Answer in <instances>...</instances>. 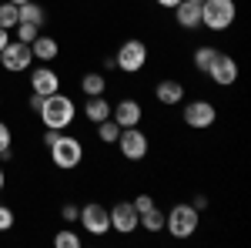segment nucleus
<instances>
[{
    "label": "nucleus",
    "instance_id": "aec40b11",
    "mask_svg": "<svg viewBox=\"0 0 251 248\" xmlns=\"http://www.w3.org/2000/svg\"><path fill=\"white\" fill-rule=\"evenodd\" d=\"M137 228H144L148 235H157V231H164V211L151 205L148 211H141V218H137Z\"/></svg>",
    "mask_w": 251,
    "mask_h": 248
},
{
    "label": "nucleus",
    "instance_id": "9b49d317",
    "mask_svg": "<svg viewBox=\"0 0 251 248\" xmlns=\"http://www.w3.org/2000/svg\"><path fill=\"white\" fill-rule=\"evenodd\" d=\"M238 74H241V71H238V60H234L231 54H218L214 64L208 67V77H211L218 87H234V84H238Z\"/></svg>",
    "mask_w": 251,
    "mask_h": 248
},
{
    "label": "nucleus",
    "instance_id": "ddd939ff",
    "mask_svg": "<svg viewBox=\"0 0 251 248\" xmlns=\"http://www.w3.org/2000/svg\"><path fill=\"white\" fill-rule=\"evenodd\" d=\"M30 91H34V94H40V97L60 91V74L54 71V67H47V64L34 67V71H30Z\"/></svg>",
    "mask_w": 251,
    "mask_h": 248
},
{
    "label": "nucleus",
    "instance_id": "dca6fc26",
    "mask_svg": "<svg viewBox=\"0 0 251 248\" xmlns=\"http://www.w3.org/2000/svg\"><path fill=\"white\" fill-rule=\"evenodd\" d=\"M30 54H34V60H40V64L57 60V54H60L57 37H50V34H37V37L30 40Z\"/></svg>",
    "mask_w": 251,
    "mask_h": 248
},
{
    "label": "nucleus",
    "instance_id": "0eeeda50",
    "mask_svg": "<svg viewBox=\"0 0 251 248\" xmlns=\"http://www.w3.org/2000/svg\"><path fill=\"white\" fill-rule=\"evenodd\" d=\"M181 121H184L191 131H208V128H214V121H218V108H214L211 101H204V97H198V101H184V108H181Z\"/></svg>",
    "mask_w": 251,
    "mask_h": 248
},
{
    "label": "nucleus",
    "instance_id": "7c9ffc66",
    "mask_svg": "<svg viewBox=\"0 0 251 248\" xmlns=\"http://www.w3.org/2000/svg\"><path fill=\"white\" fill-rule=\"evenodd\" d=\"M154 3H157V7H164V10H174L181 0H154Z\"/></svg>",
    "mask_w": 251,
    "mask_h": 248
},
{
    "label": "nucleus",
    "instance_id": "c756f323",
    "mask_svg": "<svg viewBox=\"0 0 251 248\" xmlns=\"http://www.w3.org/2000/svg\"><path fill=\"white\" fill-rule=\"evenodd\" d=\"M191 205H194L198 211H204V208H208V198H204V194H194V201H191Z\"/></svg>",
    "mask_w": 251,
    "mask_h": 248
},
{
    "label": "nucleus",
    "instance_id": "72a5a7b5",
    "mask_svg": "<svg viewBox=\"0 0 251 248\" xmlns=\"http://www.w3.org/2000/svg\"><path fill=\"white\" fill-rule=\"evenodd\" d=\"M3 185H7V174H3V165H0V191H3Z\"/></svg>",
    "mask_w": 251,
    "mask_h": 248
},
{
    "label": "nucleus",
    "instance_id": "cd10ccee",
    "mask_svg": "<svg viewBox=\"0 0 251 248\" xmlns=\"http://www.w3.org/2000/svg\"><path fill=\"white\" fill-rule=\"evenodd\" d=\"M10 144H14V131H10V124L0 121V151H7Z\"/></svg>",
    "mask_w": 251,
    "mask_h": 248
},
{
    "label": "nucleus",
    "instance_id": "c85d7f7f",
    "mask_svg": "<svg viewBox=\"0 0 251 248\" xmlns=\"http://www.w3.org/2000/svg\"><path fill=\"white\" fill-rule=\"evenodd\" d=\"M131 205H134V208H137V215H141V211H148V208H151V205H154V198H151V194L144 191V194H137V198H134V201H131Z\"/></svg>",
    "mask_w": 251,
    "mask_h": 248
},
{
    "label": "nucleus",
    "instance_id": "393cba45",
    "mask_svg": "<svg viewBox=\"0 0 251 248\" xmlns=\"http://www.w3.org/2000/svg\"><path fill=\"white\" fill-rule=\"evenodd\" d=\"M14 30H17V40H20V44H30V40L40 34V27H34V24H24V20H17V27H14Z\"/></svg>",
    "mask_w": 251,
    "mask_h": 248
},
{
    "label": "nucleus",
    "instance_id": "6e6552de",
    "mask_svg": "<svg viewBox=\"0 0 251 248\" xmlns=\"http://www.w3.org/2000/svg\"><path fill=\"white\" fill-rule=\"evenodd\" d=\"M77 225L87 231V235H94V238H104V235L111 231V211L104 208L100 201H87V205L80 208Z\"/></svg>",
    "mask_w": 251,
    "mask_h": 248
},
{
    "label": "nucleus",
    "instance_id": "bb28decb",
    "mask_svg": "<svg viewBox=\"0 0 251 248\" xmlns=\"http://www.w3.org/2000/svg\"><path fill=\"white\" fill-rule=\"evenodd\" d=\"M60 218H64L67 225H74V221H77V218H80V208H77V205H74V201H67V205L60 208Z\"/></svg>",
    "mask_w": 251,
    "mask_h": 248
},
{
    "label": "nucleus",
    "instance_id": "f3484780",
    "mask_svg": "<svg viewBox=\"0 0 251 248\" xmlns=\"http://www.w3.org/2000/svg\"><path fill=\"white\" fill-rule=\"evenodd\" d=\"M84 117H87L91 124H100V121H107V117H111V101H107L104 94L87 97V104H84Z\"/></svg>",
    "mask_w": 251,
    "mask_h": 248
},
{
    "label": "nucleus",
    "instance_id": "e433bc0d",
    "mask_svg": "<svg viewBox=\"0 0 251 248\" xmlns=\"http://www.w3.org/2000/svg\"><path fill=\"white\" fill-rule=\"evenodd\" d=\"M198 3H201V0H198Z\"/></svg>",
    "mask_w": 251,
    "mask_h": 248
},
{
    "label": "nucleus",
    "instance_id": "6ab92c4d",
    "mask_svg": "<svg viewBox=\"0 0 251 248\" xmlns=\"http://www.w3.org/2000/svg\"><path fill=\"white\" fill-rule=\"evenodd\" d=\"M17 17L24 20V24L44 27V24H47V10H44V3H37V0H27V3H20V7H17Z\"/></svg>",
    "mask_w": 251,
    "mask_h": 248
},
{
    "label": "nucleus",
    "instance_id": "39448f33",
    "mask_svg": "<svg viewBox=\"0 0 251 248\" xmlns=\"http://www.w3.org/2000/svg\"><path fill=\"white\" fill-rule=\"evenodd\" d=\"M148 57H151L148 44H144L141 37H131V40H124V44L117 47L114 67L121 71V74H141V71L148 67Z\"/></svg>",
    "mask_w": 251,
    "mask_h": 248
},
{
    "label": "nucleus",
    "instance_id": "a211bd4d",
    "mask_svg": "<svg viewBox=\"0 0 251 248\" xmlns=\"http://www.w3.org/2000/svg\"><path fill=\"white\" fill-rule=\"evenodd\" d=\"M107 91V74L104 71H87V74L80 77V94L84 97H97Z\"/></svg>",
    "mask_w": 251,
    "mask_h": 248
},
{
    "label": "nucleus",
    "instance_id": "412c9836",
    "mask_svg": "<svg viewBox=\"0 0 251 248\" xmlns=\"http://www.w3.org/2000/svg\"><path fill=\"white\" fill-rule=\"evenodd\" d=\"M218 54H221V51H214V47H194V57H191L194 71H198V74H208V67L214 64Z\"/></svg>",
    "mask_w": 251,
    "mask_h": 248
},
{
    "label": "nucleus",
    "instance_id": "f257e3e1",
    "mask_svg": "<svg viewBox=\"0 0 251 248\" xmlns=\"http://www.w3.org/2000/svg\"><path fill=\"white\" fill-rule=\"evenodd\" d=\"M37 117L44 128H54V131H67L74 121H77V104H74V97L64 94V91H54V94H47L40 101L37 108Z\"/></svg>",
    "mask_w": 251,
    "mask_h": 248
},
{
    "label": "nucleus",
    "instance_id": "1a4fd4ad",
    "mask_svg": "<svg viewBox=\"0 0 251 248\" xmlns=\"http://www.w3.org/2000/svg\"><path fill=\"white\" fill-rule=\"evenodd\" d=\"M34 64V54H30V44H20V40H10L3 51H0V67L7 74H24L30 71Z\"/></svg>",
    "mask_w": 251,
    "mask_h": 248
},
{
    "label": "nucleus",
    "instance_id": "a878e982",
    "mask_svg": "<svg viewBox=\"0 0 251 248\" xmlns=\"http://www.w3.org/2000/svg\"><path fill=\"white\" fill-rule=\"evenodd\" d=\"M17 225V215H14V208L10 205H0V231H10Z\"/></svg>",
    "mask_w": 251,
    "mask_h": 248
},
{
    "label": "nucleus",
    "instance_id": "2f4dec72",
    "mask_svg": "<svg viewBox=\"0 0 251 248\" xmlns=\"http://www.w3.org/2000/svg\"><path fill=\"white\" fill-rule=\"evenodd\" d=\"M7 44H10V30H3V27H0V51H3Z\"/></svg>",
    "mask_w": 251,
    "mask_h": 248
},
{
    "label": "nucleus",
    "instance_id": "5701e85b",
    "mask_svg": "<svg viewBox=\"0 0 251 248\" xmlns=\"http://www.w3.org/2000/svg\"><path fill=\"white\" fill-rule=\"evenodd\" d=\"M17 3H10V0H3V3H0V27H3V30H14V27H17Z\"/></svg>",
    "mask_w": 251,
    "mask_h": 248
},
{
    "label": "nucleus",
    "instance_id": "c9c22d12",
    "mask_svg": "<svg viewBox=\"0 0 251 248\" xmlns=\"http://www.w3.org/2000/svg\"><path fill=\"white\" fill-rule=\"evenodd\" d=\"M0 108H3V97H0Z\"/></svg>",
    "mask_w": 251,
    "mask_h": 248
},
{
    "label": "nucleus",
    "instance_id": "9d476101",
    "mask_svg": "<svg viewBox=\"0 0 251 248\" xmlns=\"http://www.w3.org/2000/svg\"><path fill=\"white\" fill-rule=\"evenodd\" d=\"M107 211H111V231H117V235H134L137 231V218H141V215H137V208L131 201L121 198V201L111 205Z\"/></svg>",
    "mask_w": 251,
    "mask_h": 248
},
{
    "label": "nucleus",
    "instance_id": "f8f14e48",
    "mask_svg": "<svg viewBox=\"0 0 251 248\" xmlns=\"http://www.w3.org/2000/svg\"><path fill=\"white\" fill-rule=\"evenodd\" d=\"M111 117L117 121V128H137L141 117H144V108L134 97H121L117 104H111Z\"/></svg>",
    "mask_w": 251,
    "mask_h": 248
},
{
    "label": "nucleus",
    "instance_id": "4be33fe9",
    "mask_svg": "<svg viewBox=\"0 0 251 248\" xmlns=\"http://www.w3.org/2000/svg\"><path fill=\"white\" fill-rule=\"evenodd\" d=\"M94 131H97V141H100V144H114V141H117V134H121V128H117V121H114V117H107V121L94 124Z\"/></svg>",
    "mask_w": 251,
    "mask_h": 248
},
{
    "label": "nucleus",
    "instance_id": "20e7f679",
    "mask_svg": "<svg viewBox=\"0 0 251 248\" xmlns=\"http://www.w3.org/2000/svg\"><path fill=\"white\" fill-rule=\"evenodd\" d=\"M234 20H238V3L234 0H201V27L221 34Z\"/></svg>",
    "mask_w": 251,
    "mask_h": 248
},
{
    "label": "nucleus",
    "instance_id": "f03ea898",
    "mask_svg": "<svg viewBox=\"0 0 251 248\" xmlns=\"http://www.w3.org/2000/svg\"><path fill=\"white\" fill-rule=\"evenodd\" d=\"M47 151H50V161H54L57 171H74V168H80V161H84V141H80L77 134L57 131V138L47 144Z\"/></svg>",
    "mask_w": 251,
    "mask_h": 248
},
{
    "label": "nucleus",
    "instance_id": "423d86ee",
    "mask_svg": "<svg viewBox=\"0 0 251 248\" xmlns=\"http://www.w3.org/2000/svg\"><path fill=\"white\" fill-rule=\"evenodd\" d=\"M114 144H117V151H121L124 161H144L151 154V138L141 131V128H121Z\"/></svg>",
    "mask_w": 251,
    "mask_h": 248
},
{
    "label": "nucleus",
    "instance_id": "b1692460",
    "mask_svg": "<svg viewBox=\"0 0 251 248\" xmlns=\"http://www.w3.org/2000/svg\"><path fill=\"white\" fill-rule=\"evenodd\" d=\"M54 245L57 248H80L84 242H80V235L74 228H60L57 235H54Z\"/></svg>",
    "mask_w": 251,
    "mask_h": 248
},
{
    "label": "nucleus",
    "instance_id": "f704fd0d",
    "mask_svg": "<svg viewBox=\"0 0 251 248\" xmlns=\"http://www.w3.org/2000/svg\"><path fill=\"white\" fill-rule=\"evenodd\" d=\"M10 3H17V7H20V3H27V0H10Z\"/></svg>",
    "mask_w": 251,
    "mask_h": 248
},
{
    "label": "nucleus",
    "instance_id": "7ed1b4c3",
    "mask_svg": "<svg viewBox=\"0 0 251 248\" xmlns=\"http://www.w3.org/2000/svg\"><path fill=\"white\" fill-rule=\"evenodd\" d=\"M201 225V211L194 208V205H184V201H177L171 211H164V231L171 235V238H191L194 231Z\"/></svg>",
    "mask_w": 251,
    "mask_h": 248
},
{
    "label": "nucleus",
    "instance_id": "473e14b6",
    "mask_svg": "<svg viewBox=\"0 0 251 248\" xmlns=\"http://www.w3.org/2000/svg\"><path fill=\"white\" fill-rule=\"evenodd\" d=\"M40 101H44V97H40V94H30V111H34V114H37V108H40Z\"/></svg>",
    "mask_w": 251,
    "mask_h": 248
},
{
    "label": "nucleus",
    "instance_id": "2eb2a0df",
    "mask_svg": "<svg viewBox=\"0 0 251 248\" xmlns=\"http://www.w3.org/2000/svg\"><path fill=\"white\" fill-rule=\"evenodd\" d=\"M174 24L181 30H198L201 27V3L198 0H181L174 7Z\"/></svg>",
    "mask_w": 251,
    "mask_h": 248
},
{
    "label": "nucleus",
    "instance_id": "4468645a",
    "mask_svg": "<svg viewBox=\"0 0 251 248\" xmlns=\"http://www.w3.org/2000/svg\"><path fill=\"white\" fill-rule=\"evenodd\" d=\"M154 97H157V104H164V108H177V104L184 101V81H177V77H161L154 84Z\"/></svg>",
    "mask_w": 251,
    "mask_h": 248
}]
</instances>
